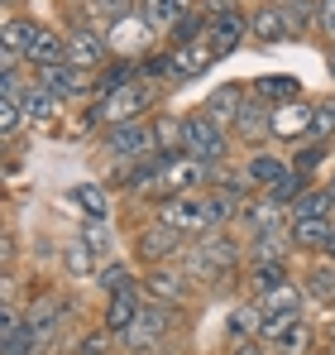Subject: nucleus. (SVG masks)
Returning <instances> with one entry per match:
<instances>
[{"label": "nucleus", "mask_w": 335, "mask_h": 355, "mask_svg": "<svg viewBox=\"0 0 335 355\" xmlns=\"http://www.w3.org/2000/svg\"><path fill=\"white\" fill-rule=\"evenodd\" d=\"M77 192V207L87 211V216H106L111 211V202H106V192L96 187V182H82V187H72Z\"/></svg>", "instance_id": "nucleus-26"}, {"label": "nucleus", "mask_w": 335, "mask_h": 355, "mask_svg": "<svg viewBox=\"0 0 335 355\" xmlns=\"http://www.w3.org/2000/svg\"><path fill=\"white\" fill-rule=\"evenodd\" d=\"M239 106H244V92H239V87H221V92H211V101H206V116L235 120V116H239Z\"/></svg>", "instance_id": "nucleus-21"}, {"label": "nucleus", "mask_w": 335, "mask_h": 355, "mask_svg": "<svg viewBox=\"0 0 335 355\" xmlns=\"http://www.w3.org/2000/svg\"><path fill=\"white\" fill-rule=\"evenodd\" d=\"M19 120H24V106H19V96H0V135H15L19 130Z\"/></svg>", "instance_id": "nucleus-29"}, {"label": "nucleus", "mask_w": 335, "mask_h": 355, "mask_svg": "<svg viewBox=\"0 0 335 355\" xmlns=\"http://www.w3.org/2000/svg\"><path fill=\"white\" fill-rule=\"evenodd\" d=\"M149 19L144 15H125V19H115L111 34H106V44H111V53H139L144 44H149Z\"/></svg>", "instance_id": "nucleus-11"}, {"label": "nucleus", "mask_w": 335, "mask_h": 355, "mask_svg": "<svg viewBox=\"0 0 335 355\" xmlns=\"http://www.w3.org/2000/svg\"><path fill=\"white\" fill-rule=\"evenodd\" d=\"M187 5H192V0H144V10H139V15H144V19L159 29V24L182 19V15H187Z\"/></svg>", "instance_id": "nucleus-22"}, {"label": "nucleus", "mask_w": 335, "mask_h": 355, "mask_svg": "<svg viewBox=\"0 0 335 355\" xmlns=\"http://www.w3.org/2000/svg\"><path fill=\"white\" fill-rule=\"evenodd\" d=\"M87 245H91V250H106V231H101V226H96V221H91V226H87Z\"/></svg>", "instance_id": "nucleus-36"}, {"label": "nucleus", "mask_w": 335, "mask_h": 355, "mask_svg": "<svg viewBox=\"0 0 335 355\" xmlns=\"http://www.w3.org/2000/svg\"><path fill=\"white\" fill-rule=\"evenodd\" d=\"M24 58L34 62V67L67 62V39H57L53 29H44V24H29V34H24Z\"/></svg>", "instance_id": "nucleus-10"}, {"label": "nucleus", "mask_w": 335, "mask_h": 355, "mask_svg": "<svg viewBox=\"0 0 335 355\" xmlns=\"http://www.w3.org/2000/svg\"><path fill=\"white\" fill-rule=\"evenodd\" d=\"M211 62H216V49H211L206 39H182L177 53L163 62V72L168 77H197V72H206Z\"/></svg>", "instance_id": "nucleus-9"}, {"label": "nucleus", "mask_w": 335, "mask_h": 355, "mask_svg": "<svg viewBox=\"0 0 335 355\" xmlns=\"http://www.w3.org/2000/svg\"><path fill=\"white\" fill-rule=\"evenodd\" d=\"M249 34H254V39H264V44H282V39H292V24H287V15H282V5L259 10V15H254V24H249Z\"/></svg>", "instance_id": "nucleus-16"}, {"label": "nucleus", "mask_w": 335, "mask_h": 355, "mask_svg": "<svg viewBox=\"0 0 335 355\" xmlns=\"http://www.w3.org/2000/svg\"><path fill=\"white\" fill-rule=\"evenodd\" d=\"M307 341H311V331H307L302 322H292V327L282 331V351H287V355H302V351H307Z\"/></svg>", "instance_id": "nucleus-31"}, {"label": "nucleus", "mask_w": 335, "mask_h": 355, "mask_svg": "<svg viewBox=\"0 0 335 355\" xmlns=\"http://www.w3.org/2000/svg\"><path fill=\"white\" fill-rule=\"evenodd\" d=\"M154 182H159V192H168V197H187V192H197L206 182V164L192 159V154H163L159 168H154Z\"/></svg>", "instance_id": "nucleus-4"}, {"label": "nucleus", "mask_w": 335, "mask_h": 355, "mask_svg": "<svg viewBox=\"0 0 335 355\" xmlns=\"http://www.w3.org/2000/svg\"><path fill=\"white\" fill-rule=\"evenodd\" d=\"M182 154H192V159H201V164H216V159H225L221 120L206 116V111H197V116L182 120Z\"/></svg>", "instance_id": "nucleus-3"}, {"label": "nucleus", "mask_w": 335, "mask_h": 355, "mask_svg": "<svg viewBox=\"0 0 335 355\" xmlns=\"http://www.w3.org/2000/svg\"><path fill=\"white\" fill-rule=\"evenodd\" d=\"M335 130V96H326V101H316V130L311 135H331Z\"/></svg>", "instance_id": "nucleus-33"}, {"label": "nucleus", "mask_w": 335, "mask_h": 355, "mask_svg": "<svg viewBox=\"0 0 335 355\" xmlns=\"http://www.w3.org/2000/svg\"><path fill=\"white\" fill-rule=\"evenodd\" d=\"M321 254H335V231L326 236V245H321Z\"/></svg>", "instance_id": "nucleus-39"}, {"label": "nucleus", "mask_w": 335, "mask_h": 355, "mask_svg": "<svg viewBox=\"0 0 335 355\" xmlns=\"http://www.w3.org/2000/svg\"><path fill=\"white\" fill-rule=\"evenodd\" d=\"M282 15H287V24H292V34H297V29H307V24L316 19V0H287Z\"/></svg>", "instance_id": "nucleus-28"}, {"label": "nucleus", "mask_w": 335, "mask_h": 355, "mask_svg": "<svg viewBox=\"0 0 335 355\" xmlns=\"http://www.w3.org/2000/svg\"><path fill=\"white\" fill-rule=\"evenodd\" d=\"M282 173H287V168H282L278 159H269V154H254V159H249V182H254L259 192H269Z\"/></svg>", "instance_id": "nucleus-23"}, {"label": "nucleus", "mask_w": 335, "mask_h": 355, "mask_svg": "<svg viewBox=\"0 0 335 355\" xmlns=\"http://www.w3.org/2000/svg\"><path fill=\"white\" fill-rule=\"evenodd\" d=\"M331 231H335L331 216H302V221H292V240H297V245H307V250H321Z\"/></svg>", "instance_id": "nucleus-20"}, {"label": "nucleus", "mask_w": 335, "mask_h": 355, "mask_svg": "<svg viewBox=\"0 0 335 355\" xmlns=\"http://www.w3.org/2000/svg\"><path fill=\"white\" fill-rule=\"evenodd\" d=\"M297 187H307V182H302V173H282L278 182L264 192V197H269V202H292V197H297Z\"/></svg>", "instance_id": "nucleus-30"}, {"label": "nucleus", "mask_w": 335, "mask_h": 355, "mask_svg": "<svg viewBox=\"0 0 335 355\" xmlns=\"http://www.w3.org/2000/svg\"><path fill=\"white\" fill-rule=\"evenodd\" d=\"M254 96L259 101H297V82L292 77H269V82L254 87Z\"/></svg>", "instance_id": "nucleus-25"}, {"label": "nucleus", "mask_w": 335, "mask_h": 355, "mask_svg": "<svg viewBox=\"0 0 335 355\" xmlns=\"http://www.w3.org/2000/svg\"><path fill=\"white\" fill-rule=\"evenodd\" d=\"M311 130H316V106H307V101H287L269 116V135H278V139H307Z\"/></svg>", "instance_id": "nucleus-7"}, {"label": "nucleus", "mask_w": 335, "mask_h": 355, "mask_svg": "<svg viewBox=\"0 0 335 355\" xmlns=\"http://www.w3.org/2000/svg\"><path fill=\"white\" fill-rule=\"evenodd\" d=\"M177 236H182V231H172L168 221H159V226H149V231L139 236V254H144V259H163V254L177 250Z\"/></svg>", "instance_id": "nucleus-18"}, {"label": "nucleus", "mask_w": 335, "mask_h": 355, "mask_svg": "<svg viewBox=\"0 0 335 355\" xmlns=\"http://www.w3.org/2000/svg\"><path fill=\"white\" fill-rule=\"evenodd\" d=\"M129 5H134V0H91V10H96L101 19H111V24L129 15Z\"/></svg>", "instance_id": "nucleus-32"}, {"label": "nucleus", "mask_w": 335, "mask_h": 355, "mask_svg": "<svg viewBox=\"0 0 335 355\" xmlns=\"http://www.w3.org/2000/svg\"><path fill=\"white\" fill-rule=\"evenodd\" d=\"M235 259H239V250L230 245L225 236H216V231H206V236L197 240L192 250H187V274H201V279H216V274H230L235 269Z\"/></svg>", "instance_id": "nucleus-5"}, {"label": "nucleus", "mask_w": 335, "mask_h": 355, "mask_svg": "<svg viewBox=\"0 0 335 355\" xmlns=\"http://www.w3.org/2000/svg\"><path fill=\"white\" fill-rule=\"evenodd\" d=\"M235 355H264V351H259L254 341H244V346H235Z\"/></svg>", "instance_id": "nucleus-38"}, {"label": "nucleus", "mask_w": 335, "mask_h": 355, "mask_svg": "<svg viewBox=\"0 0 335 355\" xmlns=\"http://www.w3.org/2000/svg\"><path fill=\"white\" fill-rule=\"evenodd\" d=\"M159 221H168L172 231H192V236L216 231V226H211V207H206V197H192V192H187V197H168Z\"/></svg>", "instance_id": "nucleus-6"}, {"label": "nucleus", "mask_w": 335, "mask_h": 355, "mask_svg": "<svg viewBox=\"0 0 335 355\" xmlns=\"http://www.w3.org/2000/svg\"><path fill=\"white\" fill-rule=\"evenodd\" d=\"M235 125H239V135L259 139V130H269V111H259V106H239V116H235Z\"/></svg>", "instance_id": "nucleus-27"}, {"label": "nucleus", "mask_w": 335, "mask_h": 355, "mask_svg": "<svg viewBox=\"0 0 335 355\" xmlns=\"http://www.w3.org/2000/svg\"><path fill=\"white\" fill-rule=\"evenodd\" d=\"M149 293L159 297V302H168V307H172V302H187V297H192L187 269H182V274H177V269H154V274H149Z\"/></svg>", "instance_id": "nucleus-14"}, {"label": "nucleus", "mask_w": 335, "mask_h": 355, "mask_svg": "<svg viewBox=\"0 0 335 355\" xmlns=\"http://www.w3.org/2000/svg\"><path fill=\"white\" fill-rule=\"evenodd\" d=\"M39 87L53 96H77V92H87V72L77 62H48V67H39Z\"/></svg>", "instance_id": "nucleus-12"}, {"label": "nucleus", "mask_w": 335, "mask_h": 355, "mask_svg": "<svg viewBox=\"0 0 335 355\" xmlns=\"http://www.w3.org/2000/svg\"><path fill=\"white\" fill-rule=\"evenodd\" d=\"M335 207V192H307V197H297V207H292V221H302V216H331Z\"/></svg>", "instance_id": "nucleus-24"}, {"label": "nucleus", "mask_w": 335, "mask_h": 355, "mask_svg": "<svg viewBox=\"0 0 335 355\" xmlns=\"http://www.w3.org/2000/svg\"><path fill=\"white\" fill-rule=\"evenodd\" d=\"M321 29L335 39V0H321Z\"/></svg>", "instance_id": "nucleus-35"}, {"label": "nucleus", "mask_w": 335, "mask_h": 355, "mask_svg": "<svg viewBox=\"0 0 335 355\" xmlns=\"http://www.w3.org/2000/svg\"><path fill=\"white\" fill-rule=\"evenodd\" d=\"M82 355H106V336H87L82 341Z\"/></svg>", "instance_id": "nucleus-37"}, {"label": "nucleus", "mask_w": 335, "mask_h": 355, "mask_svg": "<svg viewBox=\"0 0 335 355\" xmlns=\"http://www.w3.org/2000/svg\"><path fill=\"white\" fill-rule=\"evenodd\" d=\"M139 307H144V302H139V293H134V288H120V293H111V307H106V331H120V336H125V331L134 327Z\"/></svg>", "instance_id": "nucleus-15"}, {"label": "nucleus", "mask_w": 335, "mask_h": 355, "mask_svg": "<svg viewBox=\"0 0 335 355\" xmlns=\"http://www.w3.org/2000/svg\"><path fill=\"white\" fill-rule=\"evenodd\" d=\"M326 62H331V77H335V49H331V58H326Z\"/></svg>", "instance_id": "nucleus-40"}, {"label": "nucleus", "mask_w": 335, "mask_h": 355, "mask_svg": "<svg viewBox=\"0 0 335 355\" xmlns=\"http://www.w3.org/2000/svg\"><path fill=\"white\" fill-rule=\"evenodd\" d=\"M106 154L120 159V164H134V159H154V154H163V149H159L154 125L129 120V125H111V135H106Z\"/></svg>", "instance_id": "nucleus-1"}, {"label": "nucleus", "mask_w": 335, "mask_h": 355, "mask_svg": "<svg viewBox=\"0 0 335 355\" xmlns=\"http://www.w3.org/2000/svg\"><path fill=\"white\" fill-rule=\"evenodd\" d=\"M201 39H206L216 53H230V49L244 39V19H239V15H216V19H211V29H206Z\"/></svg>", "instance_id": "nucleus-17"}, {"label": "nucleus", "mask_w": 335, "mask_h": 355, "mask_svg": "<svg viewBox=\"0 0 335 355\" xmlns=\"http://www.w3.org/2000/svg\"><path fill=\"white\" fill-rule=\"evenodd\" d=\"M106 39L96 34V29H72L67 34V62H77V67H96V62L106 58Z\"/></svg>", "instance_id": "nucleus-13"}, {"label": "nucleus", "mask_w": 335, "mask_h": 355, "mask_svg": "<svg viewBox=\"0 0 335 355\" xmlns=\"http://www.w3.org/2000/svg\"><path fill=\"white\" fill-rule=\"evenodd\" d=\"M331 192H335V178H331Z\"/></svg>", "instance_id": "nucleus-41"}, {"label": "nucleus", "mask_w": 335, "mask_h": 355, "mask_svg": "<svg viewBox=\"0 0 335 355\" xmlns=\"http://www.w3.org/2000/svg\"><path fill=\"white\" fill-rule=\"evenodd\" d=\"M149 106H154V92H149L144 82L125 77L120 87H111V92H106V101H101V111H96V116L106 120V125H129V120L144 116Z\"/></svg>", "instance_id": "nucleus-2"}, {"label": "nucleus", "mask_w": 335, "mask_h": 355, "mask_svg": "<svg viewBox=\"0 0 335 355\" xmlns=\"http://www.w3.org/2000/svg\"><path fill=\"white\" fill-rule=\"evenodd\" d=\"M163 307H168V302H144V307H139L134 327L125 331V346H129V351H149V346L168 331V312H163Z\"/></svg>", "instance_id": "nucleus-8"}, {"label": "nucleus", "mask_w": 335, "mask_h": 355, "mask_svg": "<svg viewBox=\"0 0 335 355\" xmlns=\"http://www.w3.org/2000/svg\"><path fill=\"white\" fill-rule=\"evenodd\" d=\"M249 284L259 288V293H273L287 284V269H282L278 254H269V259H254V269H249Z\"/></svg>", "instance_id": "nucleus-19"}, {"label": "nucleus", "mask_w": 335, "mask_h": 355, "mask_svg": "<svg viewBox=\"0 0 335 355\" xmlns=\"http://www.w3.org/2000/svg\"><path fill=\"white\" fill-rule=\"evenodd\" d=\"M101 288H106V293H120V288H129V284H125V269H120V264H106V274H101Z\"/></svg>", "instance_id": "nucleus-34"}]
</instances>
